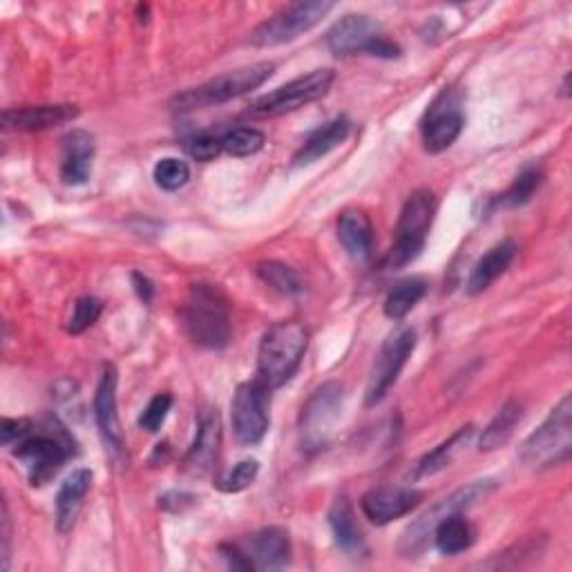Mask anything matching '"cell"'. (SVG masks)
<instances>
[{
	"instance_id": "obj_1",
	"label": "cell",
	"mask_w": 572,
	"mask_h": 572,
	"mask_svg": "<svg viewBox=\"0 0 572 572\" xmlns=\"http://www.w3.org/2000/svg\"><path fill=\"white\" fill-rule=\"evenodd\" d=\"M309 347V332L300 321L273 325L258 349V380L273 392L295 375Z\"/></svg>"
},
{
	"instance_id": "obj_2",
	"label": "cell",
	"mask_w": 572,
	"mask_h": 572,
	"mask_svg": "<svg viewBox=\"0 0 572 572\" xmlns=\"http://www.w3.org/2000/svg\"><path fill=\"white\" fill-rule=\"evenodd\" d=\"M183 329L195 345L220 351L231 340V315L226 298L211 284H195L181 306Z\"/></svg>"
},
{
	"instance_id": "obj_3",
	"label": "cell",
	"mask_w": 572,
	"mask_h": 572,
	"mask_svg": "<svg viewBox=\"0 0 572 572\" xmlns=\"http://www.w3.org/2000/svg\"><path fill=\"white\" fill-rule=\"evenodd\" d=\"M496 487V483L492 479H481V481H472L470 485H463L459 490H455L450 496L440 498L436 505H431L427 513H423L412 526H407V530L401 535L399 541V554L412 559L425 552V548L429 546L436 526L448 519L452 515H459L468 507L476 505L479 501H483L492 490Z\"/></svg>"
},
{
	"instance_id": "obj_4",
	"label": "cell",
	"mask_w": 572,
	"mask_h": 572,
	"mask_svg": "<svg viewBox=\"0 0 572 572\" xmlns=\"http://www.w3.org/2000/svg\"><path fill=\"white\" fill-rule=\"evenodd\" d=\"M436 211H438V202L429 188H418L407 198L399 217L396 242L388 256L390 269H403L420 256L427 235L431 231Z\"/></svg>"
},
{
	"instance_id": "obj_5",
	"label": "cell",
	"mask_w": 572,
	"mask_h": 572,
	"mask_svg": "<svg viewBox=\"0 0 572 572\" xmlns=\"http://www.w3.org/2000/svg\"><path fill=\"white\" fill-rule=\"evenodd\" d=\"M273 72H276V63H269V60H262V63H256V66H246L239 70H231L226 75H220V77L206 81L200 88L177 94L175 110L188 112V110L222 105L226 101H233L237 97H244L253 90H258L273 77Z\"/></svg>"
},
{
	"instance_id": "obj_6",
	"label": "cell",
	"mask_w": 572,
	"mask_h": 572,
	"mask_svg": "<svg viewBox=\"0 0 572 572\" xmlns=\"http://www.w3.org/2000/svg\"><path fill=\"white\" fill-rule=\"evenodd\" d=\"M572 450V405L570 396L548 414V418L521 445V461L528 468L546 470L568 461Z\"/></svg>"
},
{
	"instance_id": "obj_7",
	"label": "cell",
	"mask_w": 572,
	"mask_h": 572,
	"mask_svg": "<svg viewBox=\"0 0 572 572\" xmlns=\"http://www.w3.org/2000/svg\"><path fill=\"white\" fill-rule=\"evenodd\" d=\"M332 10L334 3H329V0H306V3L302 0V3H293L253 30L250 45L276 47L291 43L313 30Z\"/></svg>"
},
{
	"instance_id": "obj_8",
	"label": "cell",
	"mask_w": 572,
	"mask_h": 572,
	"mask_svg": "<svg viewBox=\"0 0 572 572\" xmlns=\"http://www.w3.org/2000/svg\"><path fill=\"white\" fill-rule=\"evenodd\" d=\"M466 128L463 99L457 90H442L425 110L420 121L423 148L429 155L448 150Z\"/></svg>"
},
{
	"instance_id": "obj_9",
	"label": "cell",
	"mask_w": 572,
	"mask_h": 572,
	"mask_svg": "<svg viewBox=\"0 0 572 572\" xmlns=\"http://www.w3.org/2000/svg\"><path fill=\"white\" fill-rule=\"evenodd\" d=\"M336 81L334 70H313L304 77H298L289 81L287 86H280L271 94L258 99L250 105V114L260 119H271V116H282L287 112L300 110L317 99H323Z\"/></svg>"
},
{
	"instance_id": "obj_10",
	"label": "cell",
	"mask_w": 572,
	"mask_h": 572,
	"mask_svg": "<svg viewBox=\"0 0 572 572\" xmlns=\"http://www.w3.org/2000/svg\"><path fill=\"white\" fill-rule=\"evenodd\" d=\"M416 347V332L405 327L392 334L385 345L380 347V354L373 360V367L369 371L367 390H364V405L373 407L388 396V392L396 385V380L407 364L410 356Z\"/></svg>"
},
{
	"instance_id": "obj_11",
	"label": "cell",
	"mask_w": 572,
	"mask_h": 572,
	"mask_svg": "<svg viewBox=\"0 0 572 572\" xmlns=\"http://www.w3.org/2000/svg\"><path fill=\"white\" fill-rule=\"evenodd\" d=\"M343 388L338 383H325L317 388L300 412V438L304 450H321L327 445L336 420L343 412Z\"/></svg>"
},
{
	"instance_id": "obj_12",
	"label": "cell",
	"mask_w": 572,
	"mask_h": 572,
	"mask_svg": "<svg viewBox=\"0 0 572 572\" xmlns=\"http://www.w3.org/2000/svg\"><path fill=\"white\" fill-rule=\"evenodd\" d=\"M269 390L260 380H248L235 390L231 403V423L237 442L242 445H258L271 425L269 418Z\"/></svg>"
},
{
	"instance_id": "obj_13",
	"label": "cell",
	"mask_w": 572,
	"mask_h": 572,
	"mask_svg": "<svg viewBox=\"0 0 572 572\" xmlns=\"http://www.w3.org/2000/svg\"><path fill=\"white\" fill-rule=\"evenodd\" d=\"M12 452L19 461L25 463L27 479L34 487L52 481L70 457L66 442L58 440L56 436L34 434V431L21 442H16Z\"/></svg>"
},
{
	"instance_id": "obj_14",
	"label": "cell",
	"mask_w": 572,
	"mask_h": 572,
	"mask_svg": "<svg viewBox=\"0 0 572 572\" xmlns=\"http://www.w3.org/2000/svg\"><path fill=\"white\" fill-rule=\"evenodd\" d=\"M116 383L119 373L112 364H103L99 385L94 392V420L105 450L119 459L125 452V438L116 414Z\"/></svg>"
},
{
	"instance_id": "obj_15",
	"label": "cell",
	"mask_w": 572,
	"mask_h": 572,
	"mask_svg": "<svg viewBox=\"0 0 572 572\" xmlns=\"http://www.w3.org/2000/svg\"><path fill=\"white\" fill-rule=\"evenodd\" d=\"M423 492L414 487H373L369 490L362 501V515L375 524V526H388L405 515H410L414 507L420 503Z\"/></svg>"
},
{
	"instance_id": "obj_16",
	"label": "cell",
	"mask_w": 572,
	"mask_h": 572,
	"mask_svg": "<svg viewBox=\"0 0 572 572\" xmlns=\"http://www.w3.org/2000/svg\"><path fill=\"white\" fill-rule=\"evenodd\" d=\"M222 445V420L217 410L204 407L198 418V434L186 455V470L193 476H204L213 470Z\"/></svg>"
},
{
	"instance_id": "obj_17",
	"label": "cell",
	"mask_w": 572,
	"mask_h": 572,
	"mask_svg": "<svg viewBox=\"0 0 572 572\" xmlns=\"http://www.w3.org/2000/svg\"><path fill=\"white\" fill-rule=\"evenodd\" d=\"M378 36H383V32L373 19L364 14H347L329 30L327 45L336 56L367 54Z\"/></svg>"
},
{
	"instance_id": "obj_18",
	"label": "cell",
	"mask_w": 572,
	"mask_h": 572,
	"mask_svg": "<svg viewBox=\"0 0 572 572\" xmlns=\"http://www.w3.org/2000/svg\"><path fill=\"white\" fill-rule=\"evenodd\" d=\"M244 550L256 563V570H280L291 561V539L289 532L280 526H269L253 532Z\"/></svg>"
},
{
	"instance_id": "obj_19",
	"label": "cell",
	"mask_w": 572,
	"mask_h": 572,
	"mask_svg": "<svg viewBox=\"0 0 572 572\" xmlns=\"http://www.w3.org/2000/svg\"><path fill=\"white\" fill-rule=\"evenodd\" d=\"M79 116L77 105L58 103V105H27V108H8L3 112L5 128L14 131H47L54 125H63Z\"/></svg>"
},
{
	"instance_id": "obj_20",
	"label": "cell",
	"mask_w": 572,
	"mask_h": 572,
	"mask_svg": "<svg viewBox=\"0 0 572 572\" xmlns=\"http://www.w3.org/2000/svg\"><path fill=\"white\" fill-rule=\"evenodd\" d=\"M94 137L86 131H72L63 137L60 179L68 186H81L92 175Z\"/></svg>"
},
{
	"instance_id": "obj_21",
	"label": "cell",
	"mask_w": 572,
	"mask_h": 572,
	"mask_svg": "<svg viewBox=\"0 0 572 572\" xmlns=\"http://www.w3.org/2000/svg\"><path fill=\"white\" fill-rule=\"evenodd\" d=\"M92 487V472L90 470H75L56 494V528L58 532H70L77 524V517L83 507V498Z\"/></svg>"
},
{
	"instance_id": "obj_22",
	"label": "cell",
	"mask_w": 572,
	"mask_h": 572,
	"mask_svg": "<svg viewBox=\"0 0 572 572\" xmlns=\"http://www.w3.org/2000/svg\"><path fill=\"white\" fill-rule=\"evenodd\" d=\"M517 244L513 239H503L498 244H494L485 256L474 265L470 280H468V293L470 295H479L485 289L492 287V282H496V278H501L507 269H511L513 260L517 258Z\"/></svg>"
},
{
	"instance_id": "obj_23",
	"label": "cell",
	"mask_w": 572,
	"mask_h": 572,
	"mask_svg": "<svg viewBox=\"0 0 572 572\" xmlns=\"http://www.w3.org/2000/svg\"><path fill=\"white\" fill-rule=\"evenodd\" d=\"M474 434H476V427L466 425V427L457 429L448 440H442L440 445H436L431 452H427L416 463L414 479H429V476L442 472L445 468H450L470 448L472 440H474Z\"/></svg>"
},
{
	"instance_id": "obj_24",
	"label": "cell",
	"mask_w": 572,
	"mask_h": 572,
	"mask_svg": "<svg viewBox=\"0 0 572 572\" xmlns=\"http://www.w3.org/2000/svg\"><path fill=\"white\" fill-rule=\"evenodd\" d=\"M349 131H351V123L345 116H338V119L325 123L323 128H317L295 153L293 166H309V164H315L317 159L327 157L349 137Z\"/></svg>"
},
{
	"instance_id": "obj_25",
	"label": "cell",
	"mask_w": 572,
	"mask_h": 572,
	"mask_svg": "<svg viewBox=\"0 0 572 572\" xmlns=\"http://www.w3.org/2000/svg\"><path fill=\"white\" fill-rule=\"evenodd\" d=\"M338 239L354 260H367L373 246V226L367 213L347 209L338 217Z\"/></svg>"
},
{
	"instance_id": "obj_26",
	"label": "cell",
	"mask_w": 572,
	"mask_h": 572,
	"mask_svg": "<svg viewBox=\"0 0 572 572\" xmlns=\"http://www.w3.org/2000/svg\"><path fill=\"white\" fill-rule=\"evenodd\" d=\"M329 526H332V532H334V539L338 543V548H343L347 554L351 557H360L367 552V546H364V537L358 528V521H356V515H354V507L351 503L343 496L338 498L332 511H329Z\"/></svg>"
},
{
	"instance_id": "obj_27",
	"label": "cell",
	"mask_w": 572,
	"mask_h": 572,
	"mask_svg": "<svg viewBox=\"0 0 572 572\" xmlns=\"http://www.w3.org/2000/svg\"><path fill=\"white\" fill-rule=\"evenodd\" d=\"M521 414H524V410L517 401H507L483 429V434L479 438V450L492 452V450L503 448V445L515 434V427L521 423Z\"/></svg>"
},
{
	"instance_id": "obj_28",
	"label": "cell",
	"mask_w": 572,
	"mask_h": 572,
	"mask_svg": "<svg viewBox=\"0 0 572 572\" xmlns=\"http://www.w3.org/2000/svg\"><path fill=\"white\" fill-rule=\"evenodd\" d=\"M431 541L440 554L455 557L459 552H466L474 543V530H472L470 521L459 513V515L442 519L436 526Z\"/></svg>"
},
{
	"instance_id": "obj_29",
	"label": "cell",
	"mask_w": 572,
	"mask_h": 572,
	"mask_svg": "<svg viewBox=\"0 0 572 572\" xmlns=\"http://www.w3.org/2000/svg\"><path fill=\"white\" fill-rule=\"evenodd\" d=\"M425 291L427 284L420 278H410L399 282L385 298V315L390 321H403V317L423 300Z\"/></svg>"
},
{
	"instance_id": "obj_30",
	"label": "cell",
	"mask_w": 572,
	"mask_h": 572,
	"mask_svg": "<svg viewBox=\"0 0 572 572\" xmlns=\"http://www.w3.org/2000/svg\"><path fill=\"white\" fill-rule=\"evenodd\" d=\"M258 276L265 284H269L273 291L282 293V295H298L302 293L304 284L298 276L295 269L278 262V260H265L258 265Z\"/></svg>"
},
{
	"instance_id": "obj_31",
	"label": "cell",
	"mask_w": 572,
	"mask_h": 572,
	"mask_svg": "<svg viewBox=\"0 0 572 572\" xmlns=\"http://www.w3.org/2000/svg\"><path fill=\"white\" fill-rule=\"evenodd\" d=\"M543 183V175L539 168L530 166L526 170L519 172V177L513 181V186L505 190V193L498 198V206H507V209H517L524 206L532 200V195L539 190V186Z\"/></svg>"
},
{
	"instance_id": "obj_32",
	"label": "cell",
	"mask_w": 572,
	"mask_h": 572,
	"mask_svg": "<svg viewBox=\"0 0 572 572\" xmlns=\"http://www.w3.org/2000/svg\"><path fill=\"white\" fill-rule=\"evenodd\" d=\"M265 133L258 128H235L224 135L222 146L231 157H250L265 148Z\"/></svg>"
},
{
	"instance_id": "obj_33",
	"label": "cell",
	"mask_w": 572,
	"mask_h": 572,
	"mask_svg": "<svg viewBox=\"0 0 572 572\" xmlns=\"http://www.w3.org/2000/svg\"><path fill=\"white\" fill-rule=\"evenodd\" d=\"M258 474H260V463L256 459H246V461H239L237 466H233L231 470H226L215 481V487L226 494H237V492H244L246 487H250L253 481L258 479Z\"/></svg>"
},
{
	"instance_id": "obj_34",
	"label": "cell",
	"mask_w": 572,
	"mask_h": 572,
	"mask_svg": "<svg viewBox=\"0 0 572 572\" xmlns=\"http://www.w3.org/2000/svg\"><path fill=\"white\" fill-rule=\"evenodd\" d=\"M155 183L166 190V193H175V190L183 188L190 179V168L183 159L177 157H164L157 161L155 170H153Z\"/></svg>"
},
{
	"instance_id": "obj_35",
	"label": "cell",
	"mask_w": 572,
	"mask_h": 572,
	"mask_svg": "<svg viewBox=\"0 0 572 572\" xmlns=\"http://www.w3.org/2000/svg\"><path fill=\"white\" fill-rule=\"evenodd\" d=\"M101 309H103V304H101L99 298H94V295L79 298L75 302V311H72L70 321H68V334L81 336L83 332H88L99 321Z\"/></svg>"
},
{
	"instance_id": "obj_36",
	"label": "cell",
	"mask_w": 572,
	"mask_h": 572,
	"mask_svg": "<svg viewBox=\"0 0 572 572\" xmlns=\"http://www.w3.org/2000/svg\"><path fill=\"white\" fill-rule=\"evenodd\" d=\"M172 407V396L170 394H157L153 401L146 405V410L139 416V427L146 429L148 434H157L161 425L166 423V416Z\"/></svg>"
},
{
	"instance_id": "obj_37",
	"label": "cell",
	"mask_w": 572,
	"mask_h": 572,
	"mask_svg": "<svg viewBox=\"0 0 572 572\" xmlns=\"http://www.w3.org/2000/svg\"><path fill=\"white\" fill-rule=\"evenodd\" d=\"M222 150H224L222 139H217L215 135H198L186 142V153L202 164L213 161Z\"/></svg>"
},
{
	"instance_id": "obj_38",
	"label": "cell",
	"mask_w": 572,
	"mask_h": 572,
	"mask_svg": "<svg viewBox=\"0 0 572 572\" xmlns=\"http://www.w3.org/2000/svg\"><path fill=\"white\" fill-rule=\"evenodd\" d=\"M32 431H34V425L27 418H3V423H0V440H3L5 448L21 442Z\"/></svg>"
},
{
	"instance_id": "obj_39",
	"label": "cell",
	"mask_w": 572,
	"mask_h": 572,
	"mask_svg": "<svg viewBox=\"0 0 572 572\" xmlns=\"http://www.w3.org/2000/svg\"><path fill=\"white\" fill-rule=\"evenodd\" d=\"M220 552L233 570H256V563H253V559L239 543H222Z\"/></svg>"
},
{
	"instance_id": "obj_40",
	"label": "cell",
	"mask_w": 572,
	"mask_h": 572,
	"mask_svg": "<svg viewBox=\"0 0 572 572\" xmlns=\"http://www.w3.org/2000/svg\"><path fill=\"white\" fill-rule=\"evenodd\" d=\"M133 282H135V291H137V295L148 304V302L153 300V295H155V287H153V282H150L146 276H142V273H133Z\"/></svg>"
},
{
	"instance_id": "obj_41",
	"label": "cell",
	"mask_w": 572,
	"mask_h": 572,
	"mask_svg": "<svg viewBox=\"0 0 572 572\" xmlns=\"http://www.w3.org/2000/svg\"><path fill=\"white\" fill-rule=\"evenodd\" d=\"M10 568V515L8 505H3V570Z\"/></svg>"
}]
</instances>
